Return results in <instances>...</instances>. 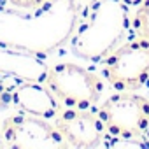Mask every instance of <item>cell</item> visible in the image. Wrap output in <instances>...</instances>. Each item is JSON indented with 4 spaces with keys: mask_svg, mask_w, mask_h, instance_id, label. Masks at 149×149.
<instances>
[{
    "mask_svg": "<svg viewBox=\"0 0 149 149\" xmlns=\"http://www.w3.org/2000/svg\"><path fill=\"white\" fill-rule=\"evenodd\" d=\"M123 2H125L126 6H130V7H137V6L142 2V0H123Z\"/></svg>",
    "mask_w": 149,
    "mask_h": 149,
    "instance_id": "cell-13",
    "label": "cell"
},
{
    "mask_svg": "<svg viewBox=\"0 0 149 149\" xmlns=\"http://www.w3.org/2000/svg\"><path fill=\"white\" fill-rule=\"evenodd\" d=\"M6 147L14 149H63L70 147L54 123L28 112L7 116L0 125Z\"/></svg>",
    "mask_w": 149,
    "mask_h": 149,
    "instance_id": "cell-6",
    "label": "cell"
},
{
    "mask_svg": "<svg viewBox=\"0 0 149 149\" xmlns=\"http://www.w3.org/2000/svg\"><path fill=\"white\" fill-rule=\"evenodd\" d=\"M102 63V76L114 91H137L149 81V40L135 35Z\"/></svg>",
    "mask_w": 149,
    "mask_h": 149,
    "instance_id": "cell-5",
    "label": "cell"
},
{
    "mask_svg": "<svg viewBox=\"0 0 149 149\" xmlns=\"http://www.w3.org/2000/svg\"><path fill=\"white\" fill-rule=\"evenodd\" d=\"M11 104L16 105L19 111L40 116V118H54L60 111V105L53 93L47 90L46 84L35 81H25L11 90Z\"/></svg>",
    "mask_w": 149,
    "mask_h": 149,
    "instance_id": "cell-8",
    "label": "cell"
},
{
    "mask_svg": "<svg viewBox=\"0 0 149 149\" xmlns=\"http://www.w3.org/2000/svg\"><path fill=\"white\" fill-rule=\"evenodd\" d=\"M105 133L112 139L137 144L147 140L149 128V98L135 91H116L97 107Z\"/></svg>",
    "mask_w": 149,
    "mask_h": 149,
    "instance_id": "cell-4",
    "label": "cell"
},
{
    "mask_svg": "<svg viewBox=\"0 0 149 149\" xmlns=\"http://www.w3.org/2000/svg\"><path fill=\"white\" fill-rule=\"evenodd\" d=\"M132 30L133 35L149 40V0H142L137 6L132 18Z\"/></svg>",
    "mask_w": 149,
    "mask_h": 149,
    "instance_id": "cell-10",
    "label": "cell"
},
{
    "mask_svg": "<svg viewBox=\"0 0 149 149\" xmlns=\"http://www.w3.org/2000/svg\"><path fill=\"white\" fill-rule=\"evenodd\" d=\"M147 83H149V81H147Z\"/></svg>",
    "mask_w": 149,
    "mask_h": 149,
    "instance_id": "cell-16",
    "label": "cell"
},
{
    "mask_svg": "<svg viewBox=\"0 0 149 149\" xmlns=\"http://www.w3.org/2000/svg\"><path fill=\"white\" fill-rule=\"evenodd\" d=\"M44 84L60 109H97L105 90L100 76L74 61L47 65Z\"/></svg>",
    "mask_w": 149,
    "mask_h": 149,
    "instance_id": "cell-3",
    "label": "cell"
},
{
    "mask_svg": "<svg viewBox=\"0 0 149 149\" xmlns=\"http://www.w3.org/2000/svg\"><path fill=\"white\" fill-rule=\"evenodd\" d=\"M53 123L70 147H97L107 135L97 109H60Z\"/></svg>",
    "mask_w": 149,
    "mask_h": 149,
    "instance_id": "cell-7",
    "label": "cell"
},
{
    "mask_svg": "<svg viewBox=\"0 0 149 149\" xmlns=\"http://www.w3.org/2000/svg\"><path fill=\"white\" fill-rule=\"evenodd\" d=\"M47 65L37 60V54L0 47V74L21 81L44 83Z\"/></svg>",
    "mask_w": 149,
    "mask_h": 149,
    "instance_id": "cell-9",
    "label": "cell"
},
{
    "mask_svg": "<svg viewBox=\"0 0 149 149\" xmlns=\"http://www.w3.org/2000/svg\"><path fill=\"white\" fill-rule=\"evenodd\" d=\"M147 140H149V128H147Z\"/></svg>",
    "mask_w": 149,
    "mask_h": 149,
    "instance_id": "cell-15",
    "label": "cell"
},
{
    "mask_svg": "<svg viewBox=\"0 0 149 149\" xmlns=\"http://www.w3.org/2000/svg\"><path fill=\"white\" fill-rule=\"evenodd\" d=\"M47 2H51V0H0V4H6V6H11V7H18V9H25V11L40 9Z\"/></svg>",
    "mask_w": 149,
    "mask_h": 149,
    "instance_id": "cell-11",
    "label": "cell"
},
{
    "mask_svg": "<svg viewBox=\"0 0 149 149\" xmlns=\"http://www.w3.org/2000/svg\"><path fill=\"white\" fill-rule=\"evenodd\" d=\"M11 105V88L7 86L6 79H0V111Z\"/></svg>",
    "mask_w": 149,
    "mask_h": 149,
    "instance_id": "cell-12",
    "label": "cell"
},
{
    "mask_svg": "<svg viewBox=\"0 0 149 149\" xmlns=\"http://www.w3.org/2000/svg\"><path fill=\"white\" fill-rule=\"evenodd\" d=\"M132 30L130 6L123 0H90L83 7L68 44L72 53L88 63H102Z\"/></svg>",
    "mask_w": 149,
    "mask_h": 149,
    "instance_id": "cell-2",
    "label": "cell"
},
{
    "mask_svg": "<svg viewBox=\"0 0 149 149\" xmlns=\"http://www.w3.org/2000/svg\"><path fill=\"white\" fill-rule=\"evenodd\" d=\"M79 0H51L35 11L0 4V47L46 54L65 46L76 32Z\"/></svg>",
    "mask_w": 149,
    "mask_h": 149,
    "instance_id": "cell-1",
    "label": "cell"
},
{
    "mask_svg": "<svg viewBox=\"0 0 149 149\" xmlns=\"http://www.w3.org/2000/svg\"><path fill=\"white\" fill-rule=\"evenodd\" d=\"M0 147H6V144H4V139H2V132H0Z\"/></svg>",
    "mask_w": 149,
    "mask_h": 149,
    "instance_id": "cell-14",
    "label": "cell"
}]
</instances>
